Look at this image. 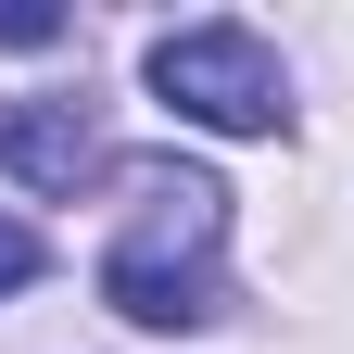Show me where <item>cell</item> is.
Segmentation results:
<instances>
[{"instance_id":"obj_2","label":"cell","mask_w":354,"mask_h":354,"mask_svg":"<svg viewBox=\"0 0 354 354\" xmlns=\"http://www.w3.org/2000/svg\"><path fill=\"white\" fill-rule=\"evenodd\" d=\"M152 102L215 127V140H279L291 127V76H279V51L253 26H177V38H152Z\"/></svg>"},{"instance_id":"obj_5","label":"cell","mask_w":354,"mask_h":354,"mask_svg":"<svg viewBox=\"0 0 354 354\" xmlns=\"http://www.w3.org/2000/svg\"><path fill=\"white\" fill-rule=\"evenodd\" d=\"M0 38H13V51H38V38H64V13H51V0H0Z\"/></svg>"},{"instance_id":"obj_4","label":"cell","mask_w":354,"mask_h":354,"mask_svg":"<svg viewBox=\"0 0 354 354\" xmlns=\"http://www.w3.org/2000/svg\"><path fill=\"white\" fill-rule=\"evenodd\" d=\"M38 266H51V253H38V228H26V215H0V291H26Z\"/></svg>"},{"instance_id":"obj_1","label":"cell","mask_w":354,"mask_h":354,"mask_svg":"<svg viewBox=\"0 0 354 354\" xmlns=\"http://www.w3.org/2000/svg\"><path fill=\"white\" fill-rule=\"evenodd\" d=\"M215 253H228V190L190 165L127 177V228L102 241V304L140 329H203L215 317Z\"/></svg>"},{"instance_id":"obj_3","label":"cell","mask_w":354,"mask_h":354,"mask_svg":"<svg viewBox=\"0 0 354 354\" xmlns=\"http://www.w3.org/2000/svg\"><path fill=\"white\" fill-rule=\"evenodd\" d=\"M0 165H13L26 190H76V177H102V127L76 102H13L0 114Z\"/></svg>"}]
</instances>
